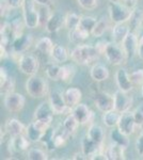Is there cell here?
I'll use <instances>...</instances> for the list:
<instances>
[{"label":"cell","mask_w":143,"mask_h":160,"mask_svg":"<svg viewBox=\"0 0 143 160\" xmlns=\"http://www.w3.org/2000/svg\"><path fill=\"white\" fill-rule=\"evenodd\" d=\"M90 34L91 33L89 31L84 30V28H81L79 26V27L76 28L75 30L69 31V40H71L73 43L77 44V45H80V44H84V41L89 38Z\"/></svg>","instance_id":"obj_29"},{"label":"cell","mask_w":143,"mask_h":160,"mask_svg":"<svg viewBox=\"0 0 143 160\" xmlns=\"http://www.w3.org/2000/svg\"><path fill=\"white\" fill-rule=\"evenodd\" d=\"M11 26H12V29L14 31L15 35H16V38H18L19 35L23 34V29H24V26H26V24L24 22V18H23V20L20 18H15L11 22Z\"/></svg>","instance_id":"obj_42"},{"label":"cell","mask_w":143,"mask_h":160,"mask_svg":"<svg viewBox=\"0 0 143 160\" xmlns=\"http://www.w3.org/2000/svg\"><path fill=\"white\" fill-rule=\"evenodd\" d=\"M46 76L53 81H61L62 78V66L58 64H49L45 69Z\"/></svg>","instance_id":"obj_33"},{"label":"cell","mask_w":143,"mask_h":160,"mask_svg":"<svg viewBox=\"0 0 143 160\" xmlns=\"http://www.w3.org/2000/svg\"><path fill=\"white\" fill-rule=\"evenodd\" d=\"M119 2H121L122 4H124V6H126V7L131 8V9H135V7H136V4H137L136 0H119Z\"/></svg>","instance_id":"obj_53"},{"label":"cell","mask_w":143,"mask_h":160,"mask_svg":"<svg viewBox=\"0 0 143 160\" xmlns=\"http://www.w3.org/2000/svg\"><path fill=\"white\" fill-rule=\"evenodd\" d=\"M121 114L119 111H116L115 109H112L107 112H104L103 114V122L107 127L109 128H114L118 126V124L120 122V118H121Z\"/></svg>","instance_id":"obj_28"},{"label":"cell","mask_w":143,"mask_h":160,"mask_svg":"<svg viewBox=\"0 0 143 160\" xmlns=\"http://www.w3.org/2000/svg\"><path fill=\"white\" fill-rule=\"evenodd\" d=\"M72 113L76 118L79 125H87V124H92L94 120V113L93 111L88 107V105L79 102L77 106L73 108Z\"/></svg>","instance_id":"obj_9"},{"label":"cell","mask_w":143,"mask_h":160,"mask_svg":"<svg viewBox=\"0 0 143 160\" xmlns=\"http://www.w3.org/2000/svg\"><path fill=\"white\" fill-rule=\"evenodd\" d=\"M98 53L95 46L80 44L71 51V59L79 65H89L98 59Z\"/></svg>","instance_id":"obj_1"},{"label":"cell","mask_w":143,"mask_h":160,"mask_svg":"<svg viewBox=\"0 0 143 160\" xmlns=\"http://www.w3.org/2000/svg\"><path fill=\"white\" fill-rule=\"evenodd\" d=\"M18 68L22 73L32 76V75L38 74L40 69V62L34 56L24 53L18 59Z\"/></svg>","instance_id":"obj_7"},{"label":"cell","mask_w":143,"mask_h":160,"mask_svg":"<svg viewBox=\"0 0 143 160\" xmlns=\"http://www.w3.org/2000/svg\"><path fill=\"white\" fill-rule=\"evenodd\" d=\"M141 94H142V96H143V84L141 86Z\"/></svg>","instance_id":"obj_56"},{"label":"cell","mask_w":143,"mask_h":160,"mask_svg":"<svg viewBox=\"0 0 143 160\" xmlns=\"http://www.w3.org/2000/svg\"><path fill=\"white\" fill-rule=\"evenodd\" d=\"M122 46L125 49L127 56L134 57L138 55V47H139V37L137 35L136 32L130 31L128 34L126 35V38H124V41L122 42Z\"/></svg>","instance_id":"obj_17"},{"label":"cell","mask_w":143,"mask_h":160,"mask_svg":"<svg viewBox=\"0 0 143 160\" xmlns=\"http://www.w3.org/2000/svg\"><path fill=\"white\" fill-rule=\"evenodd\" d=\"M129 28H130V31H134V32L137 33L138 30H140L143 22V9H134L131 13V16L129 18L128 22Z\"/></svg>","instance_id":"obj_26"},{"label":"cell","mask_w":143,"mask_h":160,"mask_svg":"<svg viewBox=\"0 0 143 160\" xmlns=\"http://www.w3.org/2000/svg\"><path fill=\"white\" fill-rule=\"evenodd\" d=\"M54 46L53 41L49 38H42L36 42L35 50L38 51L41 55H50Z\"/></svg>","instance_id":"obj_31"},{"label":"cell","mask_w":143,"mask_h":160,"mask_svg":"<svg viewBox=\"0 0 143 160\" xmlns=\"http://www.w3.org/2000/svg\"><path fill=\"white\" fill-rule=\"evenodd\" d=\"M136 1H138V0H136Z\"/></svg>","instance_id":"obj_58"},{"label":"cell","mask_w":143,"mask_h":160,"mask_svg":"<svg viewBox=\"0 0 143 160\" xmlns=\"http://www.w3.org/2000/svg\"><path fill=\"white\" fill-rule=\"evenodd\" d=\"M115 81L116 86L120 90L124 92H130L134 88V83L130 80V76L127 73L125 68H120L115 73Z\"/></svg>","instance_id":"obj_19"},{"label":"cell","mask_w":143,"mask_h":160,"mask_svg":"<svg viewBox=\"0 0 143 160\" xmlns=\"http://www.w3.org/2000/svg\"><path fill=\"white\" fill-rule=\"evenodd\" d=\"M130 80L134 83V86H142L143 84V68H139L137 71L129 74Z\"/></svg>","instance_id":"obj_43"},{"label":"cell","mask_w":143,"mask_h":160,"mask_svg":"<svg viewBox=\"0 0 143 160\" xmlns=\"http://www.w3.org/2000/svg\"><path fill=\"white\" fill-rule=\"evenodd\" d=\"M81 151L88 157V159H91L95 154L103 151V144L95 142L87 135L81 141Z\"/></svg>","instance_id":"obj_16"},{"label":"cell","mask_w":143,"mask_h":160,"mask_svg":"<svg viewBox=\"0 0 143 160\" xmlns=\"http://www.w3.org/2000/svg\"><path fill=\"white\" fill-rule=\"evenodd\" d=\"M64 97H65L66 104L69 107L74 108L80 102L82 98V92L78 88H69L64 92Z\"/></svg>","instance_id":"obj_22"},{"label":"cell","mask_w":143,"mask_h":160,"mask_svg":"<svg viewBox=\"0 0 143 160\" xmlns=\"http://www.w3.org/2000/svg\"><path fill=\"white\" fill-rule=\"evenodd\" d=\"M78 125H79V123H78V121L76 120V118L74 117V114H73V113L67 114V117L65 118V120H64V122H63V128L69 133V135L75 133Z\"/></svg>","instance_id":"obj_35"},{"label":"cell","mask_w":143,"mask_h":160,"mask_svg":"<svg viewBox=\"0 0 143 160\" xmlns=\"http://www.w3.org/2000/svg\"><path fill=\"white\" fill-rule=\"evenodd\" d=\"M77 2L82 9L88 11L94 10L98 6V0H77Z\"/></svg>","instance_id":"obj_44"},{"label":"cell","mask_w":143,"mask_h":160,"mask_svg":"<svg viewBox=\"0 0 143 160\" xmlns=\"http://www.w3.org/2000/svg\"><path fill=\"white\" fill-rule=\"evenodd\" d=\"M75 73H76V69H75V68L72 65V64H64V65H62L61 81L66 82V83L71 82L72 79L74 78Z\"/></svg>","instance_id":"obj_38"},{"label":"cell","mask_w":143,"mask_h":160,"mask_svg":"<svg viewBox=\"0 0 143 160\" xmlns=\"http://www.w3.org/2000/svg\"><path fill=\"white\" fill-rule=\"evenodd\" d=\"M38 12H40V26L45 27L46 22L51 15V13H49V7H41Z\"/></svg>","instance_id":"obj_45"},{"label":"cell","mask_w":143,"mask_h":160,"mask_svg":"<svg viewBox=\"0 0 143 160\" xmlns=\"http://www.w3.org/2000/svg\"><path fill=\"white\" fill-rule=\"evenodd\" d=\"M96 22L95 17H92V16H82L81 17V20H80V27L84 28V30L89 31L90 33H92V30L94 29Z\"/></svg>","instance_id":"obj_41"},{"label":"cell","mask_w":143,"mask_h":160,"mask_svg":"<svg viewBox=\"0 0 143 160\" xmlns=\"http://www.w3.org/2000/svg\"><path fill=\"white\" fill-rule=\"evenodd\" d=\"M136 151L138 155H139L141 158H143V131L138 136L136 140Z\"/></svg>","instance_id":"obj_48"},{"label":"cell","mask_w":143,"mask_h":160,"mask_svg":"<svg viewBox=\"0 0 143 160\" xmlns=\"http://www.w3.org/2000/svg\"><path fill=\"white\" fill-rule=\"evenodd\" d=\"M48 102H50L54 114H69V113H72L73 108L67 106L64 93H61L60 91L50 92Z\"/></svg>","instance_id":"obj_6"},{"label":"cell","mask_w":143,"mask_h":160,"mask_svg":"<svg viewBox=\"0 0 143 160\" xmlns=\"http://www.w3.org/2000/svg\"><path fill=\"white\" fill-rule=\"evenodd\" d=\"M50 56H51V58L56 62H58V63H64V62H66L69 59V57H71V55L69 53L66 48L62 45H59V44L54 46Z\"/></svg>","instance_id":"obj_27"},{"label":"cell","mask_w":143,"mask_h":160,"mask_svg":"<svg viewBox=\"0 0 143 160\" xmlns=\"http://www.w3.org/2000/svg\"><path fill=\"white\" fill-rule=\"evenodd\" d=\"M4 129L10 137H15L19 135H26L27 127L16 118H9L4 124Z\"/></svg>","instance_id":"obj_20"},{"label":"cell","mask_w":143,"mask_h":160,"mask_svg":"<svg viewBox=\"0 0 143 160\" xmlns=\"http://www.w3.org/2000/svg\"><path fill=\"white\" fill-rule=\"evenodd\" d=\"M105 57L109 63L114 66L125 64L127 59H128V56H127L122 44L115 42V41L108 43L107 48H106L105 51Z\"/></svg>","instance_id":"obj_3"},{"label":"cell","mask_w":143,"mask_h":160,"mask_svg":"<svg viewBox=\"0 0 143 160\" xmlns=\"http://www.w3.org/2000/svg\"><path fill=\"white\" fill-rule=\"evenodd\" d=\"M108 28H109L108 22L105 18H101L100 20H97V22H96L94 29L92 30V33H91V34L95 38H100L105 34V32L108 30Z\"/></svg>","instance_id":"obj_37"},{"label":"cell","mask_w":143,"mask_h":160,"mask_svg":"<svg viewBox=\"0 0 143 160\" xmlns=\"http://www.w3.org/2000/svg\"><path fill=\"white\" fill-rule=\"evenodd\" d=\"M124 151H125V148L112 143V145L106 148L105 154H106V156H107L108 160L125 159V157H124Z\"/></svg>","instance_id":"obj_32"},{"label":"cell","mask_w":143,"mask_h":160,"mask_svg":"<svg viewBox=\"0 0 143 160\" xmlns=\"http://www.w3.org/2000/svg\"><path fill=\"white\" fill-rule=\"evenodd\" d=\"M80 20H81V16L77 15L76 13H67L65 18V28L69 30V32L79 27Z\"/></svg>","instance_id":"obj_34"},{"label":"cell","mask_w":143,"mask_h":160,"mask_svg":"<svg viewBox=\"0 0 143 160\" xmlns=\"http://www.w3.org/2000/svg\"><path fill=\"white\" fill-rule=\"evenodd\" d=\"M0 88H1V95L6 96V95L10 94V93L14 92L15 90V79L12 76H9L6 81H3L2 83H0Z\"/></svg>","instance_id":"obj_39"},{"label":"cell","mask_w":143,"mask_h":160,"mask_svg":"<svg viewBox=\"0 0 143 160\" xmlns=\"http://www.w3.org/2000/svg\"><path fill=\"white\" fill-rule=\"evenodd\" d=\"M108 43L109 42H107V41H100V42L96 43L95 47L100 55H105V51H106V48H107Z\"/></svg>","instance_id":"obj_49"},{"label":"cell","mask_w":143,"mask_h":160,"mask_svg":"<svg viewBox=\"0 0 143 160\" xmlns=\"http://www.w3.org/2000/svg\"><path fill=\"white\" fill-rule=\"evenodd\" d=\"M32 44V37L30 34H22L15 38L12 44V51L15 55H24Z\"/></svg>","instance_id":"obj_18"},{"label":"cell","mask_w":143,"mask_h":160,"mask_svg":"<svg viewBox=\"0 0 143 160\" xmlns=\"http://www.w3.org/2000/svg\"><path fill=\"white\" fill-rule=\"evenodd\" d=\"M128 137L129 136L123 133L118 127L113 128V129L110 131V139H111V141H112V143L116 144V145L121 146V148H123L125 149L128 148V145H129Z\"/></svg>","instance_id":"obj_23"},{"label":"cell","mask_w":143,"mask_h":160,"mask_svg":"<svg viewBox=\"0 0 143 160\" xmlns=\"http://www.w3.org/2000/svg\"><path fill=\"white\" fill-rule=\"evenodd\" d=\"M30 140L26 135L11 137L9 141V152L11 154H20L27 151L30 145Z\"/></svg>","instance_id":"obj_13"},{"label":"cell","mask_w":143,"mask_h":160,"mask_svg":"<svg viewBox=\"0 0 143 160\" xmlns=\"http://www.w3.org/2000/svg\"><path fill=\"white\" fill-rule=\"evenodd\" d=\"M27 158L29 160H47L48 156L45 152L40 148H30L28 151Z\"/></svg>","instance_id":"obj_40"},{"label":"cell","mask_w":143,"mask_h":160,"mask_svg":"<svg viewBox=\"0 0 143 160\" xmlns=\"http://www.w3.org/2000/svg\"><path fill=\"white\" fill-rule=\"evenodd\" d=\"M116 127L127 136L132 135L137 127V124L135 122V118H134V113L130 112V110L127 111V112L122 113L120 122Z\"/></svg>","instance_id":"obj_12"},{"label":"cell","mask_w":143,"mask_h":160,"mask_svg":"<svg viewBox=\"0 0 143 160\" xmlns=\"http://www.w3.org/2000/svg\"><path fill=\"white\" fill-rule=\"evenodd\" d=\"M9 76H10V75L8 74V72H7L6 68H0V83H2L3 81H6Z\"/></svg>","instance_id":"obj_54"},{"label":"cell","mask_w":143,"mask_h":160,"mask_svg":"<svg viewBox=\"0 0 143 160\" xmlns=\"http://www.w3.org/2000/svg\"><path fill=\"white\" fill-rule=\"evenodd\" d=\"M26 91L33 98H44L49 93V84L42 76L32 75L26 82Z\"/></svg>","instance_id":"obj_2"},{"label":"cell","mask_w":143,"mask_h":160,"mask_svg":"<svg viewBox=\"0 0 143 160\" xmlns=\"http://www.w3.org/2000/svg\"><path fill=\"white\" fill-rule=\"evenodd\" d=\"M44 133H45V131L41 129L35 124L34 121L31 122L29 125L27 126V129H26V136H27L28 139H29L31 142H33V143L41 142V139H42Z\"/></svg>","instance_id":"obj_25"},{"label":"cell","mask_w":143,"mask_h":160,"mask_svg":"<svg viewBox=\"0 0 143 160\" xmlns=\"http://www.w3.org/2000/svg\"><path fill=\"white\" fill-rule=\"evenodd\" d=\"M23 18L26 27L35 29L40 26V12L36 11L35 2L33 0H26L23 6Z\"/></svg>","instance_id":"obj_5"},{"label":"cell","mask_w":143,"mask_h":160,"mask_svg":"<svg viewBox=\"0 0 143 160\" xmlns=\"http://www.w3.org/2000/svg\"><path fill=\"white\" fill-rule=\"evenodd\" d=\"M69 136L71 135H69L64 128L62 130H59V129L56 130L54 136V145H56V148H62V146H64V144L66 143Z\"/></svg>","instance_id":"obj_36"},{"label":"cell","mask_w":143,"mask_h":160,"mask_svg":"<svg viewBox=\"0 0 143 160\" xmlns=\"http://www.w3.org/2000/svg\"><path fill=\"white\" fill-rule=\"evenodd\" d=\"M134 118L135 122H136L137 126H142L143 125V109L142 108H137L136 110L134 111Z\"/></svg>","instance_id":"obj_46"},{"label":"cell","mask_w":143,"mask_h":160,"mask_svg":"<svg viewBox=\"0 0 143 160\" xmlns=\"http://www.w3.org/2000/svg\"><path fill=\"white\" fill-rule=\"evenodd\" d=\"M93 102L101 112H107L114 109V97L107 92H97L93 96Z\"/></svg>","instance_id":"obj_11"},{"label":"cell","mask_w":143,"mask_h":160,"mask_svg":"<svg viewBox=\"0 0 143 160\" xmlns=\"http://www.w3.org/2000/svg\"><path fill=\"white\" fill-rule=\"evenodd\" d=\"M73 159H80V160H84V159H88V157L85 156V155L82 153H76L74 155V157H73Z\"/></svg>","instance_id":"obj_55"},{"label":"cell","mask_w":143,"mask_h":160,"mask_svg":"<svg viewBox=\"0 0 143 160\" xmlns=\"http://www.w3.org/2000/svg\"><path fill=\"white\" fill-rule=\"evenodd\" d=\"M65 18L66 15L62 14L61 12L51 13L50 17L46 22L45 29L48 33H56L59 30H61L63 27H65Z\"/></svg>","instance_id":"obj_14"},{"label":"cell","mask_w":143,"mask_h":160,"mask_svg":"<svg viewBox=\"0 0 143 160\" xmlns=\"http://www.w3.org/2000/svg\"><path fill=\"white\" fill-rule=\"evenodd\" d=\"M7 1L12 9H18V8H23L26 0H7Z\"/></svg>","instance_id":"obj_50"},{"label":"cell","mask_w":143,"mask_h":160,"mask_svg":"<svg viewBox=\"0 0 143 160\" xmlns=\"http://www.w3.org/2000/svg\"><path fill=\"white\" fill-rule=\"evenodd\" d=\"M138 56L143 60V32L139 35V47H138Z\"/></svg>","instance_id":"obj_51"},{"label":"cell","mask_w":143,"mask_h":160,"mask_svg":"<svg viewBox=\"0 0 143 160\" xmlns=\"http://www.w3.org/2000/svg\"><path fill=\"white\" fill-rule=\"evenodd\" d=\"M109 15H110L111 22L114 24H121V22H127L131 16L132 10L131 8L122 4L121 2L110 1L109 3Z\"/></svg>","instance_id":"obj_4"},{"label":"cell","mask_w":143,"mask_h":160,"mask_svg":"<svg viewBox=\"0 0 143 160\" xmlns=\"http://www.w3.org/2000/svg\"><path fill=\"white\" fill-rule=\"evenodd\" d=\"M114 109L119 111L120 113H124L130 110L132 107V97L129 96L128 92H124L122 90H118L114 92Z\"/></svg>","instance_id":"obj_10"},{"label":"cell","mask_w":143,"mask_h":160,"mask_svg":"<svg viewBox=\"0 0 143 160\" xmlns=\"http://www.w3.org/2000/svg\"><path fill=\"white\" fill-rule=\"evenodd\" d=\"M91 78L96 82H103L107 80L110 76L109 69L103 64H94L90 71Z\"/></svg>","instance_id":"obj_21"},{"label":"cell","mask_w":143,"mask_h":160,"mask_svg":"<svg viewBox=\"0 0 143 160\" xmlns=\"http://www.w3.org/2000/svg\"><path fill=\"white\" fill-rule=\"evenodd\" d=\"M109 1H113V2H118L119 0H109Z\"/></svg>","instance_id":"obj_57"},{"label":"cell","mask_w":143,"mask_h":160,"mask_svg":"<svg viewBox=\"0 0 143 160\" xmlns=\"http://www.w3.org/2000/svg\"><path fill=\"white\" fill-rule=\"evenodd\" d=\"M11 9L12 8L8 3L7 0H1V1H0V10H1L0 15H1V17H7L8 14L11 11Z\"/></svg>","instance_id":"obj_47"},{"label":"cell","mask_w":143,"mask_h":160,"mask_svg":"<svg viewBox=\"0 0 143 160\" xmlns=\"http://www.w3.org/2000/svg\"><path fill=\"white\" fill-rule=\"evenodd\" d=\"M87 135L92 140H94L100 144H103L104 140H105V131H104L103 127L98 125V124H90Z\"/></svg>","instance_id":"obj_30"},{"label":"cell","mask_w":143,"mask_h":160,"mask_svg":"<svg viewBox=\"0 0 143 160\" xmlns=\"http://www.w3.org/2000/svg\"><path fill=\"white\" fill-rule=\"evenodd\" d=\"M26 104V97L20 93L12 92L10 94H8L4 96L3 99V105L4 108L12 113L19 112L24 109Z\"/></svg>","instance_id":"obj_8"},{"label":"cell","mask_w":143,"mask_h":160,"mask_svg":"<svg viewBox=\"0 0 143 160\" xmlns=\"http://www.w3.org/2000/svg\"><path fill=\"white\" fill-rule=\"evenodd\" d=\"M130 32L128 22H121V24H115L112 29V35L115 42L121 43L124 41L126 35Z\"/></svg>","instance_id":"obj_24"},{"label":"cell","mask_w":143,"mask_h":160,"mask_svg":"<svg viewBox=\"0 0 143 160\" xmlns=\"http://www.w3.org/2000/svg\"><path fill=\"white\" fill-rule=\"evenodd\" d=\"M35 4L41 7H49L50 8L54 4V0H33Z\"/></svg>","instance_id":"obj_52"},{"label":"cell","mask_w":143,"mask_h":160,"mask_svg":"<svg viewBox=\"0 0 143 160\" xmlns=\"http://www.w3.org/2000/svg\"><path fill=\"white\" fill-rule=\"evenodd\" d=\"M54 109L51 108V105L49 102H44L40 104L34 111L33 120L34 121H44V122L51 123L54 118Z\"/></svg>","instance_id":"obj_15"}]
</instances>
